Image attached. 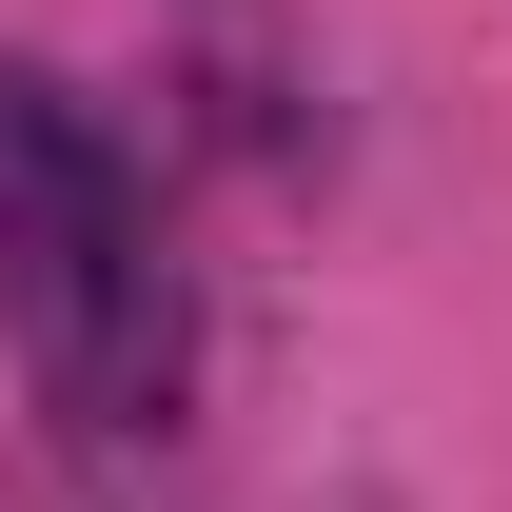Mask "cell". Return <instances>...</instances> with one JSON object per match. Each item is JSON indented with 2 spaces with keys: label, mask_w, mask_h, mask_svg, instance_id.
<instances>
[{
  "label": "cell",
  "mask_w": 512,
  "mask_h": 512,
  "mask_svg": "<svg viewBox=\"0 0 512 512\" xmlns=\"http://www.w3.org/2000/svg\"><path fill=\"white\" fill-rule=\"evenodd\" d=\"M0 296H20V335H40V375L79 414H138L178 375V296L138 256V178L79 138L60 79H0Z\"/></svg>",
  "instance_id": "1"
}]
</instances>
